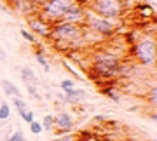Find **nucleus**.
Listing matches in <instances>:
<instances>
[{
    "instance_id": "nucleus-12",
    "label": "nucleus",
    "mask_w": 157,
    "mask_h": 141,
    "mask_svg": "<svg viewBox=\"0 0 157 141\" xmlns=\"http://www.w3.org/2000/svg\"><path fill=\"white\" fill-rule=\"evenodd\" d=\"M21 79L25 80V84L26 85H37L39 84V80H37V77H35L33 70H30V68H23L21 70Z\"/></svg>"
},
{
    "instance_id": "nucleus-16",
    "label": "nucleus",
    "mask_w": 157,
    "mask_h": 141,
    "mask_svg": "<svg viewBox=\"0 0 157 141\" xmlns=\"http://www.w3.org/2000/svg\"><path fill=\"white\" fill-rule=\"evenodd\" d=\"M37 63H39V65H40L42 68H44L45 73H47V72H51V65L47 63V59H45V58L42 56V54H40V52H37Z\"/></svg>"
},
{
    "instance_id": "nucleus-3",
    "label": "nucleus",
    "mask_w": 157,
    "mask_h": 141,
    "mask_svg": "<svg viewBox=\"0 0 157 141\" xmlns=\"http://www.w3.org/2000/svg\"><path fill=\"white\" fill-rule=\"evenodd\" d=\"M135 56L143 66H152L155 63V40L152 35L141 37L135 44Z\"/></svg>"
},
{
    "instance_id": "nucleus-20",
    "label": "nucleus",
    "mask_w": 157,
    "mask_h": 141,
    "mask_svg": "<svg viewBox=\"0 0 157 141\" xmlns=\"http://www.w3.org/2000/svg\"><path fill=\"white\" fill-rule=\"evenodd\" d=\"M30 131H32L33 134H40L44 129H42V124H40V122L33 120V122H30Z\"/></svg>"
},
{
    "instance_id": "nucleus-23",
    "label": "nucleus",
    "mask_w": 157,
    "mask_h": 141,
    "mask_svg": "<svg viewBox=\"0 0 157 141\" xmlns=\"http://www.w3.org/2000/svg\"><path fill=\"white\" fill-rule=\"evenodd\" d=\"M75 141H108L105 138H96V136H87V138H82V139H75Z\"/></svg>"
},
{
    "instance_id": "nucleus-10",
    "label": "nucleus",
    "mask_w": 157,
    "mask_h": 141,
    "mask_svg": "<svg viewBox=\"0 0 157 141\" xmlns=\"http://www.w3.org/2000/svg\"><path fill=\"white\" fill-rule=\"evenodd\" d=\"M65 94H67V96H65L67 103H72V105L80 103L86 96H87V94H86V91H82V89H72V91H68V92H65Z\"/></svg>"
},
{
    "instance_id": "nucleus-2",
    "label": "nucleus",
    "mask_w": 157,
    "mask_h": 141,
    "mask_svg": "<svg viewBox=\"0 0 157 141\" xmlns=\"http://www.w3.org/2000/svg\"><path fill=\"white\" fill-rule=\"evenodd\" d=\"M93 72L101 79H113L122 72V65L113 54H98L93 61Z\"/></svg>"
},
{
    "instance_id": "nucleus-17",
    "label": "nucleus",
    "mask_w": 157,
    "mask_h": 141,
    "mask_svg": "<svg viewBox=\"0 0 157 141\" xmlns=\"http://www.w3.org/2000/svg\"><path fill=\"white\" fill-rule=\"evenodd\" d=\"M61 91H65V92H68V91H72V89H75V82L73 80H70V79H67V80H63L61 82Z\"/></svg>"
},
{
    "instance_id": "nucleus-27",
    "label": "nucleus",
    "mask_w": 157,
    "mask_h": 141,
    "mask_svg": "<svg viewBox=\"0 0 157 141\" xmlns=\"http://www.w3.org/2000/svg\"><path fill=\"white\" fill-rule=\"evenodd\" d=\"M0 11H6V12H7V7L4 6V4H0Z\"/></svg>"
},
{
    "instance_id": "nucleus-15",
    "label": "nucleus",
    "mask_w": 157,
    "mask_h": 141,
    "mask_svg": "<svg viewBox=\"0 0 157 141\" xmlns=\"http://www.w3.org/2000/svg\"><path fill=\"white\" fill-rule=\"evenodd\" d=\"M9 115H11V108H9V105L4 101L2 105H0V120H7Z\"/></svg>"
},
{
    "instance_id": "nucleus-22",
    "label": "nucleus",
    "mask_w": 157,
    "mask_h": 141,
    "mask_svg": "<svg viewBox=\"0 0 157 141\" xmlns=\"http://www.w3.org/2000/svg\"><path fill=\"white\" fill-rule=\"evenodd\" d=\"M26 91H28V92L35 98V99H40V94L37 92V85H30L28 84V85H26Z\"/></svg>"
},
{
    "instance_id": "nucleus-13",
    "label": "nucleus",
    "mask_w": 157,
    "mask_h": 141,
    "mask_svg": "<svg viewBox=\"0 0 157 141\" xmlns=\"http://www.w3.org/2000/svg\"><path fill=\"white\" fill-rule=\"evenodd\" d=\"M40 124H42V129L51 131L52 127H54V115H51V113H47V115L44 117V120H42Z\"/></svg>"
},
{
    "instance_id": "nucleus-11",
    "label": "nucleus",
    "mask_w": 157,
    "mask_h": 141,
    "mask_svg": "<svg viewBox=\"0 0 157 141\" xmlns=\"http://www.w3.org/2000/svg\"><path fill=\"white\" fill-rule=\"evenodd\" d=\"M2 85H4V92L7 96H12V98H23L21 96V91L17 89V85H14L11 80H2Z\"/></svg>"
},
{
    "instance_id": "nucleus-1",
    "label": "nucleus",
    "mask_w": 157,
    "mask_h": 141,
    "mask_svg": "<svg viewBox=\"0 0 157 141\" xmlns=\"http://www.w3.org/2000/svg\"><path fill=\"white\" fill-rule=\"evenodd\" d=\"M51 39L56 40V44H67L68 47H73L75 42L82 40V30L78 24L73 23H67V21H56V24L51 28L49 33Z\"/></svg>"
},
{
    "instance_id": "nucleus-6",
    "label": "nucleus",
    "mask_w": 157,
    "mask_h": 141,
    "mask_svg": "<svg viewBox=\"0 0 157 141\" xmlns=\"http://www.w3.org/2000/svg\"><path fill=\"white\" fill-rule=\"evenodd\" d=\"M84 21L87 24V28L94 33H100V35H112L115 32V26L108 19H103V17L96 16V14H87L84 16Z\"/></svg>"
},
{
    "instance_id": "nucleus-24",
    "label": "nucleus",
    "mask_w": 157,
    "mask_h": 141,
    "mask_svg": "<svg viewBox=\"0 0 157 141\" xmlns=\"http://www.w3.org/2000/svg\"><path fill=\"white\" fill-rule=\"evenodd\" d=\"M56 141H75V136L73 134H65V136H59Z\"/></svg>"
},
{
    "instance_id": "nucleus-5",
    "label": "nucleus",
    "mask_w": 157,
    "mask_h": 141,
    "mask_svg": "<svg viewBox=\"0 0 157 141\" xmlns=\"http://www.w3.org/2000/svg\"><path fill=\"white\" fill-rule=\"evenodd\" d=\"M77 0H45L44 4H42V14L45 16L44 19H49V21H59V19H63L65 12Z\"/></svg>"
},
{
    "instance_id": "nucleus-14",
    "label": "nucleus",
    "mask_w": 157,
    "mask_h": 141,
    "mask_svg": "<svg viewBox=\"0 0 157 141\" xmlns=\"http://www.w3.org/2000/svg\"><path fill=\"white\" fill-rule=\"evenodd\" d=\"M14 106H16V110H17L19 115H21L23 112L28 110V105H26V101H25L23 98H14Z\"/></svg>"
},
{
    "instance_id": "nucleus-4",
    "label": "nucleus",
    "mask_w": 157,
    "mask_h": 141,
    "mask_svg": "<svg viewBox=\"0 0 157 141\" xmlns=\"http://www.w3.org/2000/svg\"><path fill=\"white\" fill-rule=\"evenodd\" d=\"M91 9L96 16L103 19H117L122 14V2L121 0H93Z\"/></svg>"
},
{
    "instance_id": "nucleus-9",
    "label": "nucleus",
    "mask_w": 157,
    "mask_h": 141,
    "mask_svg": "<svg viewBox=\"0 0 157 141\" xmlns=\"http://www.w3.org/2000/svg\"><path fill=\"white\" fill-rule=\"evenodd\" d=\"M54 125L59 127V129H63L65 132H68L70 129H73V117L68 112L58 113L56 117H54Z\"/></svg>"
},
{
    "instance_id": "nucleus-8",
    "label": "nucleus",
    "mask_w": 157,
    "mask_h": 141,
    "mask_svg": "<svg viewBox=\"0 0 157 141\" xmlns=\"http://www.w3.org/2000/svg\"><path fill=\"white\" fill-rule=\"evenodd\" d=\"M84 9H82V6L80 4H73L70 9H68L67 12H65V16H63L61 21H67V23H73V24H78L80 21H84Z\"/></svg>"
},
{
    "instance_id": "nucleus-19",
    "label": "nucleus",
    "mask_w": 157,
    "mask_h": 141,
    "mask_svg": "<svg viewBox=\"0 0 157 141\" xmlns=\"http://www.w3.org/2000/svg\"><path fill=\"white\" fill-rule=\"evenodd\" d=\"M21 119L25 120L26 124H30V122H33V120H35V113L32 112V110H26V112L21 113Z\"/></svg>"
},
{
    "instance_id": "nucleus-18",
    "label": "nucleus",
    "mask_w": 157,
    "mask_h": 141,
    "mask_svg": "<svg viewBox=\"0 0 157 141\" xmlns=\"http://www.w3.org/2000/svg\"><path fill=\"white\" fill-rule=\"evenodd\" d=\"M7 141H26V139H25V134L17 129V131H14V132L7 138Z\"/></svg>"
},
{
    "instance_id": "nucleus-7",
    "label": "nucleus",
    "mask_w": 157,
    "mask_h": 141,
    "mask_svg": "<svg viewBox=\"0 0 157 141\" xmlns=\"http://www.w3.org/2000/svg\"><path fill=\"white\" fill-rule=\"evenodd\" d=\"M28 24H30V28L33 30L37 35H40V37H49L51 26H49V23H47V19L39 17V16L28 17Z\"/></svg>"
},
{
    "instance_id": "nucleus-25",
    "label": "nucleus",
    "mask_w": 157,
    "mask_h": 141,
    "mask_svg": "<svg viewBox=\"0 0 157 141\" xmlns=\"http://www.w3.org/2000/svg\"><path fill=\"white\" fill-rule=\"evenodd\" d=\"M155 94H157V89L155 87H152L150 89V96H148V101H150L152 105H155Z\"/></svg>"
},
{
    "instance_id": "nucleus-21",
    "label": "nucleus",
    "mask_w": 157,
    "mask_h": 141,
    "mask_svg": "<svg viewBox=\"0 0 157 141\" xmlns=\"http://www.w3.org/2000/svg\"><path fill=\"white\" fill-rule=\"evenodd\" d=\"M19 33H21V37H23L25 40H26V42H30V44H35V37H33V33H30V32H26V30H21Z\"/></svg>"
},
{
    "instance_id": "nucleus-28",
    "label": "nucleus",
    "mask_w": 157,
    "mask_h": 141,
    "mask_svg": "<svg viewBox=\"0 0 157 141\" xmlns=\"http://www.w3.org/2000/svg\"><path fill=\"white\" fill-rule=\"evenodd\" d=\"M37 141H40V139H37Z\"/></svg>"
},
{
    "instance_id": "nucleus-26",
    "label": "nucleus",
    "mask_w": 157,
    "mask_h": 141,
    "mask_svg": "<svg viewBox=\"0 0 157 141\" xmlns=\"http://www.w3.org/2000/svg\"><path fill=\"white\" fill-rule=\"evenodd\" d=\"M0 59H6V52H2V49H0Z\"/></svg>"
}]
</instances>
